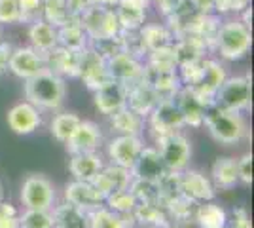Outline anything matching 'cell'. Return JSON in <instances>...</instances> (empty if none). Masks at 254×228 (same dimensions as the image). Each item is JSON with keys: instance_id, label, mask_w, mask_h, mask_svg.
<instances>
[{"instance_id": "cell-20", "label": "cell", "mask_w": 254, "mask_h": 228, "mask_svg": "<svg viewBox=\"0 0 254 228\" xmlns=\"http://www.w3.org/2000/svg\"><path fill=\"white\" fill-rule=\"evenodd\" d=\"M180 192L191 202H211L214 198L211 181L199 171H188L180 177Z\"/></svg>"}, {"instance_id": "cell-7", "label": "cell", "mask_w": 254, "mask_h": 228, "mask_svg": "<svg viewBox=\"0 0 254 228\" xmlns=\"http://www.w3.org/2000/svg\"><path fill=\"white\" fill-rule=\"evenodd\" d=\"M158 152L161 162L165 165V169H169L173 173H179L190 162L191 147H190V141L184 135H180V133H169V135L159 137Z\"/></svg>"}, {"instance_id": "cell-10", "label": "cell", "mask_w": 254, "mask_h": 228, "mask_svg": "<svg viewBox=\"0 0 254 228\" xmlns=\"http://www.w3.org/2000/svg\"><path fill=\"white\" fill-rule=\"evenodd\" d=\"M142 149L144 147H142V141L138 139V135H120L108 145V156L112 158L114 165H120L131 171Z\"/></svg>"}, {"instance_id": "cell-35", "label": "cell", "mask_w": 254, "mask_h": 228, "mask_svg": "<svg viewBox=\"0 0 254 228\" xmlns=\"http://www.w3.org/2000/svg\"><path fill=\"white\" fill-rule=\"evenodd\" d=\"M91 228H127L124 217L110 209L99 207L91 213Z\"/></svg>"}, {"instance_id": "cell-5", "label": "cell", "mask_w": 254, "mask_h": 228, "mask_svg": "<svg viewBox=\"0 0 254 228\" xmlns=\"http://www.w3.org/2000/svg\"><path fill=\"white\" fill-rule=\"evenodd\" d=\"M82 27L85 34L93 36L95 40H106V38H118L120 33V21H118L116 11L108 10L105 6H89L82 13Z\"/></svg>"}, {"instance_id": "cell-16", "label": "cell", "mask_w": 254, "mask_h": 228, "mask_svg": "<svg viewBox=\"0 0 254 228\" xmlns=\"http://www.w3.org/2000/svg\"><path fill=\"white\" fill-rule=\"evenodd\" d=\"M129 185H131V171L120 167V165H114V163L108 167H103L99 175L93 179V186L105 198L118 192V190L129 188Z\"/></svg>"}, {"instance_id": "cell-9", "label": "cell", "mask_w": 254, "mask_h": 228, "mask_svg": "<svg viewBox=\"0 0 254 228\" xmlns=\"http://www.w3.org/2000/svg\"><path fill=\"white\" fill-rule=\"evenodd\" d=\"M150 126L154 128V131H158L159 137H163V135L175 133V130L182 128L184 116L173 99H163L150 112Z\"/></svg>"}, {"instance_id": "cell-33", "label": "cell", "mask_w": 254, "mask_h": 228, "mask_svg": "<svg viewBox=\"0 0 254 228\" xmlns=\"http://www.w3.org/2000/svg\"><path fill=\"white\" fill-rule=\"evenodd\" d=\"M84 213L72 206H64L55 211L53 215V227L57 228H85L84 227Z\"/></svg>"}, {"instance_id": "cell-31", "label": "cell", "mask_w": 254, "mask_h": 228, "mask_svg": "<svg viewBox=\"0 0 254 228\" xmlns=\"http://www.w3.org/2000/svg\"><path fill=\"white\" fill-rule=\"evenodd\" d=\"M105 204H108V209L114 211L118 215H126V213H133L135 207L138 206L137 196L131 192V188H124L118 190L114 194L106 196Z\"/></svg>"}, {"instance_id": "cell-32", "label": "cell", "mask_w": 254, "mask_h": 228, "mask_svg": "<svg viewBox=\"0 0 254 228\" xmlns=\"http://www.w3.org/2000/svg\"><path fill=\"white\" fill-rule=\"evenodd\" d=\"M42 13L46 17L44 21L53 25L55 29L63 27L64 23L70 19L64 0H42Z\"/></svg>"}, {"instance_id": "cell-13", "label": "cell", "mask_w": 254, "mask_h": 228, "mask_svg": "<svg viewBox=\"0 0 254 228\" xmlns=\"http://www.w3.org/2000/svg\"><path fill=\"white\" fill-rule=\"evenodd\" d=\"M40 124H42L40 110L34 105H31L29 101L17 103L8 110V126L17 135H29V133L38 130Z\"/></svg>"}, {"instance_id": "cell-30", "label": "cell", "mask_w": 254, "mask_h": 228, "mask_svg": "<svg viewBox=\"0 0 254 228\" xmlns=\"http://www.w3.org/2000/svg\"><path fill=\"white\" fill-rule=\"evenodd\" d=\"M82 120L78 118L72 112H63V114H57L52 122V135L59 143H66L72 135H74L76 128L80 126Z\"/></svg>"}, {"instance_id": "cell-3", "label": "cell", "mask_w": 254, "mask_h": 228, "mask_svg": "<svg viewBox=\"0 0 254 228\" xmlns=\"http://www.w3.org/2000/svg\"><path fill=\"white\" fill-rule=\"evenodd\" d=\"M216 46L224 59H241L251 48V31L243 21H228L218 29Z\"/></svg>"}, {"instance_id": "cell-29", "label": "cell", "mask_w": 254, "mask_h": 228, "mask_svg": "<svg viewBox=\"0 0 254 228\" xmlns=\"http://www.w3.org/2000/svg\"><path fill=\"white\" fill-rule=\"evenodd\" d=\"M116 15L122 29L135 31L144 21V8L127 0H120V11H116Z\"/></svg>"}, {"instance_id": "cell-8", "label": "cell", "mask_w": 254, "mask_h": 228, "mask_svg": "<svg viewBox=\"0 0 254 228\" xmlns=\"http://www.w3.org/2000/svg\"><path fill=\"white\" fill-rule=\"evenodd\" d=\"M8 69L15 76L29 80V78L36 76L38 73L48 69L46 54L34 50V48H17V50L11 52Z\"/></svg>"}, {"instance_id": "cell-45", "label": "cell", "mask_w": 254, "mask_h": 228, "mask_svg": "<svg viewBox=\"0 0 254 228\" xmlns=\"http://www.w3.org/2000/svg\"><path fill=\"white\" fill-rule=\"evenodd\" d=\"M97 6H112V4H120V0H93Z\"/></svg>"}, {"instance_id": "cell-44", "label": "cell", "mask_w": 254, "mask_h": 228, "mask_svg": "<svg viewBox=\"0 0 254 228\" xmlns=\"http://www.w3.org/2000/svg\"><path fill=\"white\" fill-rule=\"evenodd\" d=\"M193 4H195V8L201 11H207L212 8V4H214V0H193Z\"/></svg>"}, {"instance_id": "cell-42", "label": "cell", "mask_w": 254, "mask_h": 228, "mask_svg": "<svg viewBox=\"0 0 254 228\" xmlns=\"http://www.w3.org/2000/svg\"><path fill=\"white\" fill-rule=\"evenodd\" d=\"M232 228H253L251 227V219H249V215H247V211H245L243 207H239V209L233 211Z\"/></svg>"}, {"instance_id": "cell-37", "label": "cell", "mask_w": 254, "mask_h": 228, "mask_svg": "<svg viewBox=\"0 0 254 228\" xmlns=\"http://www.w3.org/2000/svg\"><path fill=\"white\" fill-rule=\"evenodd\" d=\"M21 21V11L17 0H0V23Z\"/></svg>"}, {"instance_id": "cell-40", "label": "cell", "mask_w": 254, "mask_h": 228, "mask_svg": "<svg viewBox=\"0 0 254 228\" xmlns=\"http://www.w3.org/2000/svg\"><path fill=\"white\" fill-rule=\"evenodd\" d=\"M237 171H239V181L245 185L253 183V154H245L241 160H237Z\"/></svg>"}, {"instance_id": "cell-36", "label": "cell", "mask_w": 254, "mask_h": 228, "mask_svg": "<svg viewBox=\"0 0 254 228\" xmlns=\"http://www.w3.org/2000/svg\"><path fill=\"white\" fill-rule=\"evenodd\" d=\"M19 228H53V215L50 211L27 209L19 219Z\"/></svg>"}, {"instance_id": "cell-24", "label": "cell", "mask_w": 254, "mask_h": 228, "mask_svg": "<svg viewBox=\"0 0 254 228\" xmlns=\"http://www.w3.org/2000/svg\"><path fill=\"white\" fill-rule=\"evenodd\" d=\"M177 107H179L180 112H182V116H184V124H190V126H201L203 124L205 105L199 101V97L191 91L190 87L182 89L179 93Z\"/></svg>"}, {"instance_id": "cell-27", "label": "cell", "mask_w": 254, "mask_h": 228, "mask_svg": "<svg viewBox=\"0 0 254 228\" xmlns=\"http://www.w3.org/2000/svg\"><path fill=\"white\" fill-rule=\"evenodd\" d=\"M70 19L64 23L63 27L57 29V42H61L63 48L82 52L85 44V31L84 27H82V23H74L70 21Z\"/></svg>"}, {"instance_id": "cell-17", "label": "cell", "mask_w": 254, "mask_h": 228, "mask_svg": "<svg viewBox=\"0 0 254 228\" xmlns=\"http://www.w3.org/2000/svg\"><path fill=\"white\" fill-rule=\"evenodd\" d=\"M127 103V87L120 82H110L106 86L95 89V107L103 114H114L116 110L124 109Z\"/></svg>"}, {"instance_id": "cell-12", "label": "cell", "mask_w": 254, "mask_h": 228, "mask_svg": "<svg viewBox=\"0 0 254 228\" xmlns=\"http://www.w3.org/2000/svg\"><path fill=\"white\" fill-rule=\"evenodd\" d=\"M226 80L224 75V69L216 61H201V71L199 76L195 80V84L190 87L191 91L199 97L203 105H205V99L214 97V93L218 91V87L222 86V82Z\"/></svg>"}, {"instance_id": "cell-46", "label": "cell", "mask_w": 254, "mask_h": 228, "mask_svg": "<svg viewBox=\"0 0 254 228\" xmlns=\"http://www.w3.org/2000/svg\"><path fill=\"white\" fill-rule=\"evenodd\" d=\"M0 42H2V33H0Z\"/></svg>"}, {"instance_id": "cell-18", "label": "cell", "mask_w": 254, "mask_h": 228, "mask_svg": "<svg viewBox=\"0 0 254 228\" xmlns=\"http://www.w3.org/2000/svg\"><path fill=\"white\" fill-rule=\"evenodd\" d=\"M137 179L140 181H150V183H159L161 177L167 173L165 165L159 158V152L156 149H142L138 156L137 163L131 169Z\"/></svg>"}, {"instance_id": "cell-39", "label": "cell", "mask_w": 254, "mask_h": 228, "mask_svg": "<svg viewBox=\"0 0 254 228\" xmlns=\"http://www.w3.org/2000/svg\"><path fill=\"white\" fill-rule=\"evenodd\" d=\"M0 228H19V219L10 204H0Z\"/></svg>"}, {"instance_id": "cell-23", "label": "cell", "mask_w": 254, "mask_h": 228, "mask_svg": "<svg viewBox=\"0 0 254 228\" xmlns=\"http://www.w3.org/2000/svg\"><path fill=\"white\" fill-rule=\"evenodd\" d=\"M212 183L222 188V190H230L239 183V171H237V160L222 156L216 158L211 167Z\"/></svg>"}, {"instance_id": "cell-21", "label": "cell", "mask_w": 254, "mask_h": 228, "mask_svg": "<svg viewBox=\"0 0 254 228\" xmlns=\"http://www.w3.org/2000/svg\"><path fill=\"white\" fill-rule=\"evenodd\" d=\"M158 103H159L158 93H156V89L150 86L146 80H144L142 84L131 87V89L127 91L126 107H129L133 112H137L138 116H142V118H144L146 114H150Z\"/></svg>"}, {"instance_id": "cell-6", "label": "cell", "mask_w": 254, "mask_h": 228, "mask_svg": "<svg viewBox=\"0 0 254 228\" xmlns=\"http://www.w3.org/2000/svg\"><path fill=\"white\" fill-rule=\"evenodd\" d=\"M21 202L27 209L50 211L55 202L52 181L44 175H29L21 185Z\"/></svg>"}, {"instance_id": "cell-28", "label": "cell", "mask_w": 254, "mask_h": 228, "mask_svg": "<svg viewBox=\"0 0 254 228\" xmlns=\"http://www.w3.org/2000/svg\"><path fill=\"white\" fill-rule=\"evenodd\" d=\"M110 120H112L114 130L120 131L122 135H138L142 128V116H138L129 107H124L116 110L114 114H110Z\"/></svg>"}, {"instance_id": "cell-38", "label": "cell", "mask_w": 254, "mask_h": 228, "mask_svg": "<svg viewBox=\"0 0 254 228\" xmlns=\"http://www.w3.org/2000/svg\"><path fill=\"white\" fill-rule=\"evenodd\" d=\"M19 2V11H21V19L25 21H38L40 13H42V0H17Z\"/></svg>"}, {"instance_id": "cell-1", "label": "cell", "mask_w": 254, "mask_h": 228, "mask_svg": "<svg viewBox=\"0 0 254 228\" xmlns=\"http://www.w3.org/2000/svg\"><path fill=\"white\" fill-rule=\"evenodd\" d=\"M64 95H66V87L63 78L48 69L29 78L25 84V97L36 109H59L63 105Z\"/></svg>"}, {"instance_id": "cell-26", "label": "cell", "mask_w": 254, "mask_h": 228, "mask_svg": "<svg viewBox=\"0 0 254 228\" xmlns=\"http://www.w3.org/2000/svg\"><path fill=\"white\" fill-rule=\"evenodd\" d=\"M197 223L201 228H224L228 227V215L224 211V207H220L214 202H203L201 206L197 207Z\"/></svg>"}, {"instance_id": "cell-25", "label": "cell", "mask_w": 254, "mask_h": 228, "mask_svg": "<svg viewBox=\"0 0 254 228\" xmlns=\"http://www.w3.org/2000/svg\"><path fill=\"white\" fill-rule=\"evenodd\" d=\"M29 38L32 42V48L42 54H50L53 48H57V29L44 19L32 23Z\"/></svg>"}, {"instance_id": "cell-11", "label": "cell", "mask_w": 254, "mask_h": 228, "mask_svg": "<svg viewBox=\"0 0 254 228\" xmlns=\"http://www.w3.org/2000/svg\"><path fill=\"white\" fill-rule=\"evenodd\" d=\"M64 198H66L68 206L76 207L80 211H95L105 206L106 200L93 186V183H82V181H74V183L66 185Z\"/></svg>"}, {"instance_id": "cell-34", "label": "cell", "mask_w": 254, "mask_h": 228, "mask_svg": "<svg viewBox=\"0 0 254 228\" xmlns=\"http://www.w3.org/2000/svg\"><path fill=\"white\" fill-rule=\"evenodd\" d=\"M140 36H142L144 46L150 48L152 52L169 46V33H167L163 27H159V25H150L146 29H142Z\"/></svg>"}, {"instance_id": "cell-19", "label": "cell", "mask_w": 254, "mask_h": 228, "mask_svg": "<svg viewBox=\"0 0 254 228\" xmlns=\"http://www.w3.org/2000/svg\"><path fill=\"white\" fill-rule=\"evenodd\" d=\"M101 143V131L93 122H80L74 135L64 143L70 154H82V152H95Z\"/></svg>"}, {"instance_id": "cell-43", "label": "cell", "mask_w": 254, "mask_h": 228, "mask_svg": "<svg viewBox=\"0 0 254 228\" xmlns=\"http://www.w3.org/2000/svg\"><path fill=\"white\" fill-rule=\"evenodd\" d=\"M11 52H13V50H11L10 44H2V42H0V75H4V73L8 71Z\"/></svg>"}, {"instance_id": "cell-2", "label": "cell", "mask_w": 254, "mask_h": 228, "mask_svg": "<svg viewBox=\"0 0 254 228\" xmlns=\"http://www.w3.org/2000/svg\"><path fill=\"white\" fill-rule=\"evenodd\" d=\"M203 124L207 126V130L211 131V135L222 145H235L245 137L247 124H245L241 112H233V110L220 109L216 105H211L209 109H205Z\"/></svg>"}, {"instance_id": "cell-14", "label": "cell", "mask_w": 254, "mask_h": 228, "mask_svg": "<svg viewBox=\"0 0 254 228\" xmlns=\"http://www.w3.org/2000/svg\"><path fill=\"white\" fill-rule=\"evenodd\" d=\"M106 63V71L110 78L114 82H120V84H127V82H133L140 76L144 75L142 67L137 61V57L126 54V52H118L116 55L105 59Z\"/></svg>"}, {"instance_id": "cell-4", "label": "cell", "mask_w": 254, "mask_h": 228, "mask_svg": "<svg viewBox=\"0 0 254 228\" xmlns=\"http://www.w3.org/2000/svg\"><path fill=\"white\" fill-rule=\"evenodd\" d=\"M214 105L226 110L241 112L251 107V78L235 76L226 78L218 91L214 93Z\"/></svg>"}, {"instance_id": "cell-22", "label": "cell", "mask_w": 254, "mask_h": 228, "mask_svg": "<svg viewBox=\"0 0 254 228\" xmlns=\"http://www.w3.org/2000/svg\"><path fill=\"white\" fill-rule=\"evenodd\" d=\"M103 167H105L103 160L97 152L72 154L70 158V173L74 175L76 181H82V183H93V179Z\"/></svg>"}, {"instance_id": "cell-47", "label": "cell", "mask_w": 254, "mask_h": 228, "mask_svg": "<svg viewBox=\"0 0 254 228\" xmlns=\"http://www.w3.org/2000/svg\"><path fill=\"white\" fill-rule=\"evenodd\" d=\"M224 228H232V227H224Z\"/></svg>"}, {"instance_id": "cell-41", "label": "cell", "mask_w": 254, "mask_h": 228, "mask_svg": "<svg viewBox=\"0 0 254 228\" xmlns=\"http://www.w3.org/2000/svg\"><path fill=\"white\" fill-rule=\"evenodd\" d=\"M64 4H66L68 15L76 17V15H82L89 6H93V0H64Z\"/></svg>"}, {"instance_id": "cell-15", "label": "cell", "mask_w": 254, "mask_h": 228, "mask_svg": "<svg viewBox=\"0 0 254 228\" xmlns=\"http://www.w3.org/2000/svg\"><path fill=\"white\" fill-rule=\"evenodd\" d=\"M50 54H52L50 57L46 54L48 71H52L55 75H80V67H82V59H84V50L78 52V50H68V48H53Z\"/></svg>"}]
</instances>
